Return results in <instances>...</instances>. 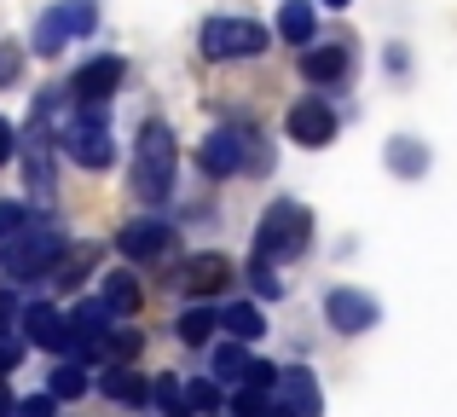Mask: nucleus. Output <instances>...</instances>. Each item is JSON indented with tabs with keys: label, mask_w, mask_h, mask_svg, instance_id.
<instances>
[{
	"label": "nucleus",
	"mask_w": 457,
	"mask_h": 417,
	"mask_svg": "<svg viewBox=\"0 0 457 417\" xmlns=\"http://www.w3.org/2000/svg\"><path fill=\"white\" fill-rule=\"evenodd\" d=\"M186 406L203 412V417L220 412V388H214V377H191V383H186Z\"/></svg>",
	"instance_id": "nucleus-27"
},
{
	"label": "nucleus",
	"mask_w": 457,
	"mask_h": 417,
	"mask_svg": "<svg viewBox=\"0 0 457 417\" xmlns=\"http://www.w3.org/2000/svg\"><path fill=\"white\" fill-rule=\"evenodd\" d=\"M267 53V29L249 18H209L203 23V58L226 64V58H255Z\"/></svg>",
	"instance_id": "nucleus-6"
},
{
	"label": "nucleus",
	"mask_w": 457,
	"mask_h": 417,
	"mask_svg": "<svg viewBox=\"0 0 457 417\" xmlns=\"http://www.w3.org/2000/svg\"><path fill=\"white\" fill-rule=\"evenodd\" d=\"M249 284H255V296H284V284L272 279V267H267V261H255V267H249Z\"/></svg>",
	"instance_id": "nucleus-32"
},
{
	"label": "nucleus",
	"mask_w": 457,
	"mask_h": 417,
	"mask_svg": "<svg viewBox=\"0 0 457 417\" xmlns=\"http://www.w3.org/2000/svg\"><path fill=\"white\" fill-rule=\"evenodd\" d=\"M312 29H319V18H312L307 0H284L278 6V35L290 46H312Z\"/></svg>",
	"instance_id": "nucleus-16"
},
{
	"label": "nucleus",
	"mask_w": 457,
	"mask_h": 417,
	"mask_svg": "<svg viewBox=\"0 0 457 417\" xmlns=\"http://www.w3.org/2000/svg\"><path fill=\"white\" fill-rule=\"evenodd\" d=\"M12 151H18V128H12V122H0V163H6Z\"/></svg>",
	"instance_id": "nucleus-36"
},
{
	"label": "nucleus",
	"mask_w": 457,
	"mask_h": 417,
	"mask_svg": "<svg viewBox=\"0 0 457 417\" xmlns=\"http://www.w3.org/2000/svg\"><path fill=\"white\" fill-rule=\"evenodd\" d=\"M324 319H330V330H342V337H359V330H370L382 319V307L370 302L365 290H330L324 296Z\"/></svg>",
	"instance_id": "nucleus-7"
},
{
	"label": "nucleus",
	"mask_w": 457,
	"mask_h": 417,
	"mask_svg": "<svg viewBox=\"0 0 457 417\" xmlns=\"http://www.w3.org/2000/svg\"><path fill=\"white\" fill-rule=\"evenodd\" d=\"M93 267H99V249L76 244V249H64V261L53 267V284H58V290H81V279H87Z\"/></svg>",
	"instance_id": "nucleus-17"
},
{
	"label": "nucleus",
	"mask_w": 457,
	"mask_h": 417,
	"mask_svg": "<svg viewBox=\"0 0 457 417\" xmlns=\"http://www.w3.org/2000/svg\"><path fill=\"white\" fill-rule=\"evenodd\" d=\"M116 249H122L128 261H162L168 249H174V232H168L162 221H128L122 232H116Z\"/></svg>",
	"instance_id": "nucleus-10"
},
{
	"label": "nucleus",
	"mask_w": 457,
	"mask_h": 417,
	"mask_svg": "<svg viewBox=\"0 0 457 417\" xmlns=\"http://www.w3.org/2000/svg\"><path fill=\"white\" fill-rule=\"evenodd\" d=\"M220 325V319L209 313V307H186V313L174 319V330H179V342H186V348H203V342H209V330Z\"/></svg>",
	"instance_id": "nucleus-24"
},
{
	"label": "nucleus",
	"mask_w": 457,
	"mask_h": 417,
	"mask_svg": "<svg viewBox=\"0 0 457 417\" xmlns=\"http://www.w3.org/2000/svg\"><path fill=\"white\" fill-rule=\"evenodd\" d=\"M64 325L70 319L58 313L53 302H29L23 307V337H29L35 348H58V342H64Z\"/></svg>",
	"instance_id": "nucleus-14"
},
{
	"label": "nucleus",
	"mask_w": 457,
	"mask_h": 417,
	"mask_svg": "<svg viewBox=\"0 0 457 417\" xmlns=\"http://www.w3.org/2000/svg\"><path fill=\"white\" fill-rule=\"evenodd\" d=\"M99 354H104V360H111V365H128V360H134V354H139V330H111Z\"/></svg>",
	"instance_id": "nucleus-29"
},
{
	"label": "nucleus",
	"mask_w": 457,
	"mask_h": 417,
	"mask_svg": "<svg viewBox=\"0 0 457 417\" xmlns=\"http://www.w3.org/2000/svg\"><path fill=\"white\" fill-rule=\"evenodd\" d=\"M23 226H29V214H23L18 204H0V232H6V238H18Z\"/></svg>",
	"instance_id": "nucleus-34"
},
{
	"label": "nucleus",
	"mask_w": 457,
	"mask_h": 417,
	"mask_svg": "<svg viewBox=\"0 0 457 417\" xmlns=\"http://www.w3.org/2000/svg\"><path fill=\"white\" fill-rule=\"evenodd\" d=\"M58 146H64V157L81 163V169H111V163H116V146H111V128H104L99 104H81V116L64 122Z\"/></svg>",
	"instance_id": "nucleus-4"
},
{
	"label": "nucleus",
	"mask_w": 457,
	"mask_h": 417,
	"mask_svg": "<svg viewBox=\"0 0 457 417\" xmlns=\"http://www.w3.org/2000/svg\"><path fill=\"white\" fill-rule=\"evenodd\" d=\"M93 23H99V6L93 0H58L53 12H41L35 18V53H64L76 35H93Z\"/></svg>",
	"instance_id": "nucleus-5"
},
{
	"label": "nucleus",
	"mask_w": 457,
	"mask_h": 417,
	"mask_svg": "<svg viewBox=\"0 0 457 417\" xmlns=\"http://www.w3.org/2000/svg\"><path fill=\"white\" fill-rule=\"evenodd\" d=\"M388 163H394V174H423L428 169V151L411 146V139H394V146H388Z\"/></svg>",
	"instance_id": "nucleus-26"
},
{
	"label": "nucleus",
	"mask_w": 457,
	"mask_h": 417,
	"mask_svg": "<svg viewBox=\"0 0 457 417\" xmlns=\"http://www.w3.org/2000/svg\"><path fill=\"white\" fill-rule=\"evenodd\" d=\"M324 6H330V12H342V6H353V0H324Z\"/></svg>",
	"instance_id": "nucleus-38"
},
{
	"label": "nucleus",
	"mask_w": 457,
	"mask_h": 417,
	"mask_svg": "<svg viewBox=\"0 0 457 417\" xmlns=\"http://www.w3.org/2000/svg\"><path fill=\"white\" fill-rule=\"evenodd\" d=\"M58 412V400L53 395H29V400H18V417H53Z\"/></svg>",
	"instance_id": "nucleus-33"
},
{
	"label": "nucleus",
	"mask_w": 457,
	"mask_h": 417,
	"mask_svg": "<svg viewBox=\"0 0 457 417\" xmlns=\"http://www.w3.org/2000/svg\"><path fill=\"white\" fill-rule=\"evenodd\" d=\"M237 272H232V261L226 255H191L186 261V272H179V284H186L191 296H214V290H226Z\"/></svg>",
	"instance_id": "nucleus-13"
},
{
	"label": "nucleus",
	"mask_w": 457,
	"mask_h": 417,
	"mask_svg": "<svg viewBox=\"0 0 457 417\" xmlns=\"http://www.w3.org/2000/svg\"><path fill=\"white\" fill-rule=\"evenodd\" d=\"M23 348H29V337H0V383H6V371L23 360Z\"/></svg>",
	"instance_id": "nucleus-30"
},
{
	"label": "nucleus",
	"mask_w": 457,
	"mask_h": 417,
	"mask_svg": "<svg viewBox=\"0 0 457 417\" xmlns=\"http://www.w3.org/2000/svg\"><path fill=\"white\" fill-rule=\"evenodd\" d=\"M312 238V214L302 204H290V197H278V204H267L255 226V261H267V267H278V261H295L307 249Z\"/></svg>",
	"instance_id": "nucleus-2"
},
{
	"label": "nucleus",
	"mask_w": 457,
	"mask_h": 417,
	"mask_svg": "<svg viewBox=\"0 0 457 417\" xmlns=\"http://www.w3.org/2000/svg\"><path fill=\"white\" fill-rule=\"evenodd\" d=\"M226 406H232V417H272V412H278L267 395H261V388H232V400H226Z\"/></svg>",
	"instance_id": "nucleus-28"
},
{
	"label": "nucleus",
	"mask_w": 457,
	"mask_h": 417,
	"mask_svg": "<svg viewBox=\"0 0 457 417\" xmlns=\"http://www.w3.org/2000/svg\"><path fill=\"white\" fill-rule=\"evenodd\" d=\"M209 371L220 377V383H237V388H244V383H249V371H255V360H249L244 342H226V348L209 360Z\"/></svg>",
	"instance_id": "nucleus-21"
},
{
	"label": "nucleus",
	"mask_w": 457,
	"mask_h": 417,
	"mask_svg": "<svg viewBox=\"0 0 457 417\" xmlns=\"http://www.w3.org/2000/svg\"><path fill=\"white\" fill-rule=\"evenodd\" d=\"M46 395H53V400H81V395H87V365L64 360L53 377H46Z\"/></svg>",
	"instance_id": "nucleus-23"
},
{
	"label": "nucleus",
	"mask_w": 457,
	"mask_h": 417,
	"mask_svg": "<svg viewBox=\"0 0 457 417\" xmlns=\"http://www.w3.org/2000/svg\"><path fill=\"white\" fill-rule=\"evenodd\" d=\"M18 406H12V395H6V383H0V417H12Z\"/></svg>",
	"instance_id": "nucleus-37"
},
{
	"label": "nucleus",
	"mask_w": 457,
	"mask_h": 417,
	"mask_svg": "<svg viewBox=\"0 0 457 417\" xmlns=\"http://www.w3.org/2000/svg\"><path fill=\"white\" fill-rule=\"evenodd\" d=\"M244 146L249 139H237V128H214V134L197 146V169L214 174V180H220V174H237L244 169Z\"/></svg>",
	"instance_id": "nucleus-11"
},
{
	"label": "nucleus",
	"mask_w": 457,
	"mask_h": 417,
	"mask_svg": "<svg viewBox=\"0 0 457 417\" xmlns=\"http://www.w3.org/2000/svg\"><path fill=\"white\" fill-rule=\"evenodd\" d=\"M151 400L162 406V417H191V406H186V388H179V377H156V383H151Z\"/></svg>",
	"instance_id": "nucleus-25"
},
{
	"label": "nucleus",
	"mask_w": 457,
	"mask_h": 417,
	"mask_svg": "<svg viewBox=\"0 0 457 417\" xmlns=\"http://www.w3.org/2000/svg\"><path fill=\"white\" fill-rule=\"evenodd\" d=\"M272 417H290V412H272Z\"/></svg>",
	"instance_id": "nucleus-39"
},
{
	"label": "nucleus",
	"mask_w": 457,
	"mask_h": 417,
	"mask_svg": "<svg viewBox=\"0 0 457 417\" xmlns=\"http://www.w3.org/2000/svg\"><path fill=\"white\" fill-rule=\"evenodd\" d=\"M104 395L116 400V406H145V377L139 371H128V365H111V371H104Z\"/></svg>",
	"instance_id": "nucleus-20"
},
{
	"label": "nucleus",
	"mask_w": 457,
	"mask_h": 417,
	"mask_svg": "<svg viewBox=\"0 0 457 417\" xmlns=\"http://www.w3.org/2000/svg\"><path fill=\"white\" fill-rule=\"evenodd\" d=\"M290 139H295V146H307V151L330 146V139H336V111L324 99H295L290 104Z\"/></svg>",
	"instance_id": "nucleus-9"
},
{
	"label": "nucleus",
	"mask_w": 457,
	"mask_h": 417,
	"mask_svg": "<svg viewBox=\"0 0 457 417\" xmlns=\"http://www.w3.org/2000/svg\"><path fill=\"white\" fill-rule=\"evenodd\" d=\"M122 76H128V64L122 58H87V64L76 70V81H70V99H81V104H104L116 88H122Z\"/></svg>",
	"instance_id": "nucleus-8"
},
{
	"label": "nucleus",
	"mask_w": 457,
	"mask_h": 417,
	"mask_svg": "<svg viewBox=\"0 0 457 417\" xmlns=\"http://www.w3.org/2000/svg\"><path fill=\"white\" fill-rule=\"evenodd\" d=\"M104 307H111L116 319H128L139 307V279L134 272H104Z\"/></svg>",
	"instance_id": "nucleus-22"
},
{
	"label": "nucleus",
	"mask_w": 457,
	"mask_h": 417,
	"mask_svg": "<svg viewBox=\"0 0 457 417\" xmlns=\"http://www.w3.org/2000/svg\"><path fill=\"white\" fill-rule=\"evenodd\" d=\"M23 180H29L35 197L53 192V146H46V139H29V146H23Z\"/></svg>",
	"instance_id": "nucleus-18"
},
{
	"label": "nucleus",
	"mask_w": 457,
	"mask_h": 417,
	"mask_svg": "<svg viewBox=\"0 0 457 417\" xmlns=\"http://www.w3.org/2000/svg\"><path fill=\"white\" fill-rule=\"evenodd\" d=\"M278 412L319 417V383H312V371H302V365H284V377H278Z\"/></svg>",
	"instance_id": "nucleus-12"
},
{
	"label": "nucleus",
	"mask_w": 457,
	"mask_h": 417,
	"mask_svg": "<svg viewBox=\"0 0 457 417\" xmlns=\"http://www.w3.org/2000/svg\"><path fill=\"white\" fill-rule=\"evenodd\" d=\"M220 325L232 330V342H261V337H267V319H261L255 302H232V307L220 313Z\"/></svg>",
	"instance_id": "nucleus-19"
},
{
	"label": "nucleus",
	"mask_w": 457,
	"mask_h": 417,
	"mask_svg": "<svg viewBox=\"0 0 457 417\" xmlns=\"http://www.w3.org/2000/svg\"><path fill=\"white\" fill-rule=\"evenodd\" d=\"M18 70H23V46L0 41V88H6V81H18Z\"/></svg>",
	"instance_id": "nucleus-31"
},
{
	"label": "nucleus",
	"mask_w": 457,
	"mask_h": 417,
	"mask_svg": "<svg viewBox=\"0 0 457 417\" xmlns=\"http://www.w3.org/2000/svg\"><path fill=\"white\" fill-rule=\"evenodd\" d=\"M302 70H307V81H342L347 76V46L342 41H330V46H307V58H302Z\"/></svg>",
	"instance_id": "nucleus-15"
},
{
	"label": "nucleus",
	"mask_w": 457,
	"mask_h": 417,
	"mask_svg": "<svg viewBox=\"0 0 457 417\" xmlns=\"http://www.w3.org/2000/svg\"><path fill=\"white\" fill-rule=\"evenodd\" d=\"M18 325H23V307L12 302V296H0V337H12Z\"/></svg>",
	"instance_id": "nucleus-35"
},
{
	"label": "nucleus",
	"mask_w": 457,
	"mask_h": 417,
	"mask_svg": "<svg viewBox=\"0 0 457 417\" xmlns=\"http://www.w3.org/2000/svg\"><path fill=\"white\" fill-rule=\"evenodd\" d=\"M64 226H53V221H29L18 238H12L0 255H6V272L12 279H41V272H53L58 261H64Z\"/></svg>",
	"instance_id": "nucleus-3"
},
{
	"label": "nucleus",
	"mask_w": 457,
	"mask_h": 417,
	"mask_svg": "<svg viewBox=\"0 0 457 417\" xmlns=\"http://www.w3.org/2000/svg\"><path fill=\"white\" fill-rule=\"evenodd\" d=\"M174 169H179V146L168 134V122H145L139 128V146H134V192L145 204H162L174 192Z\"/></svg>",
	"instance_id": "nucleus-1"
}]
</instances>
